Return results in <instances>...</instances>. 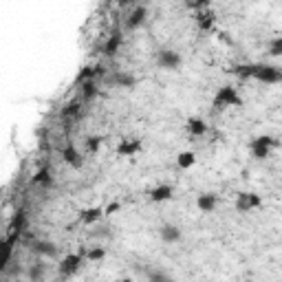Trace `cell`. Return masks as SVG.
I'll use <instances>...</instances> for the list:
<instances>
[{"instance_id":"obj_1","label":"cell","mask_w":282,"mask_h":282,"mask_svg":"<svg viewBox=\"0 0 282 282\" xmlns=\"http://www.w3.org/2000/svg\"><path fill=\"white\" fill-rule=\"evenodd\" d=\"M256 80L265 82V84H278L282 80V73L278 66H267V64H253V75Z\"/></svg>"},{"instance_id":"obj_2","label":"cell","mask_w":282,"mask_h":282,"mask_svg":"<svg viewBox=\"0 0 282 282\" xmlns=\"http://www.w3.org/2000/svg\"><path fill=\"white\" fill-rule=\"evenodd\" d=\"M276 144H278V141L273 137H269V134H260V137H256L251 141V154H253V159H267L269 152H271V148Z\"/></svg>"},{"instance_id":"obj_3","label":"cell","mask_w":282,"mask_h":282,"mask_svg":"<svg viewBox=\"0 0 282 282\" xmlns=\"http://www.w3.org/2000/svg\"><path fill=\"white\" fill-rule=\"evenodd\" d=\"M240 104V97L236 93V88L232 86H223L218 88V93L214 95V108H227V106H238Z\"/></svg>"},{"instance_id":"obj_4","label":"cell","mask_w":282,"mask_h":282,"mask_svg":"<svg viewBox=\"0 0 282 282\" xmlns=\"http://www.w3.org/2000/svg\"><path fill=\"white\" fill-rule=\"evenodd\" d=\"M80 267H82V256H80V253H68L66 258H64L62 263L58 265L60 276H62V278L75 276V273L80 271Z\"/></svg>"},{"instance_id":"obj_5","label":"cell","mask_w":282,"mask_h":282,"mask_svg":"<svg viewBox=\"0 0 282 282\" xmlns=\"http://www.w3.org/2000/svg\"><path fill=\"white\" fill-rule=\"evenodd\" d=\"M181 53L172 51V49H163V51L157 53V64L161 68H179L181 66Z\"/></svg>"},{"instance_id":"obj_6","label":"cell","mask_w":282,"mask_h":282,"mask_svg":"<svg viewBox=\"0 0 282 282\" xmlns=\"http://www.w3.org/2000/svg\"><path fill=\"white\" fill-rule=\"evenodd\" d=\"M263 205V199H260L258 194H247V192H243V194H238V199H236V212H240V214H245V212L249 210H256V207Z\"/></svg>"},{"instance_id":"obj_7","label":"cell","mask_w":282,"mask_h":282,"mask_svg":"<svg viewBox=\"0 0 282 282\" xmlns=\"http://www.w3.org/2000/svg\"><path fill=\"white\" fill-rule=\"evenodd\" d=\"M20 232H11V238L9 240H0V271L7 267V263H9L11 258V251H14V243L18 240Z\"/></svg>"},{"instance_id":"obj_8","label":"cell","mask_w":282,"mask_h":282,"mask_svg":"<svg viewBox=\"0 0 282 282\" xmlns=\"http://www.w3.org/2000/svg\"><path fill=\"white\" fill-rule=\"evenodd\" d=\"M146 18H148V9H146V7H137V9L128 16V20H126V29H130V31L139 29V27L146 22Z\"/></svg>"},{"instance_id":"obj_9","label":"cell","mask_w":282,"mask_h":282,"mask_svg":"<svg viewBox=\"0 0 282 282\" xmlns=\"http://www.w3.org/2000/svg\"><path fill=\"white\" fill-rule=\"evenodd\" d=\"M172 194H174L172 185H167V183H161V185H157V187H152V190H150V201L163 203V201H167V199H172Z\"/></svg>"},{"instance_id":"obj_10","label":"cell","mask_w":282,"mask_h":282,"mask_svg":"<svg viewBox=\"0 0 282 282\" xmlns=\"http://www.w3.org/2000/svg\"><path fill=\"white\" fill-rule=\"evenodd\" d=\"M159 236H161L163 243L172 245V243H179V240H181V230H179L177 225H163L161 230H159Z\"/></svg>"},{"instance_id":"obj_11","label":"cell","mask_w":282,"mask_h":282,"mask_svg":"<svg viewBox=\"0 0 282 282\" xmlns=\"http://www.w3.org/2000/svg\"><path fill=\"white\" fill-rule=\"evenodd\" d=\"M139 150H141V141H139V139H126V141H121V144L117 146V152L124 154V157H133Z\"/></svg>"},{"instance_id":"obj_12","label":"cell","mask_w":282,"mask_h":282,"mask_svg":"<svg viewBox=\"0 0 282 282\" xmlns=\"http://www.w3.org/2000/svg\"><path fill=\"white\" fill-rule=\"evenodd\" d=\"M185 128H187V133H190L192 137H201V134L207 133V124L201 119V117H192V119H187Z\"/></svg>"},{"instance_id":"obj_13","label":"cell","mask_w":282,"mask_h":282,"mask_svg":"<svg viewBox=\"0 0 282 282\" xmlns=\"http://www.w3.org/2000/svg\"><path fill=\"white\" fill-rule=\"evenodd\" d=\"M62 159H64V163H68V166H73V167H82V154L77 152L73 146H64V150H62Z\"/></svg>"},{"instance_id":"obj_14","label":"cell","mask_w":282,"mask_h":282,"mask_svg":"<svg viewBox=\"0 0 282 282\" xmlns=\"http://www.w3.org/2000/svg\"><path fill=\"white\" fill-rule=\"evenodd\" d=\"M196 207L201 212H212L216 207V196L212 194V192H205V194H201L199 199H196Z\"/></svg>"},{"instance_id":"obj_15","label":"cell","mask_w":282,"mask_h":282,"mask_svg":"<svg viewBox=\"0 0 282 282\" xmlns=\"http://www.w3.org/2000/svg\"><path fill=\"white\" fill-rule=\"evenodd\" d=\"M110 82H113V84H117V86H126V88H133L134 84H137V80H134L130 73H121V71L113 73Z\"/></svg>"},{"instance_id":"obj_16","label":"cell","mask_w":282,"mask_h":282,"mask_svg":"<svg viewBox=\"0 0 282 282\" xmlns=\"http://www.w3.org/2000/svg\"><path fill=\"white\" fill-rule=\"evenodd\" d=\"M214 22H216L214 11H203V14H199V18H196V24H199L201 31H210L212 27H214Z\"/></svg>"},{"instance_id":"obj_17","label":"cell","mask_w":282,"mask_h":282,"mask_svg":"<svg viewBox=\"0 0 282 282\" xmlns=\"http://www.w3.org/2000/svg\"><path fill=\"white\" fill-rule=\"evenodd\" d=\"M194 161H196V157H194V152H192V150L179 152V157H177V167H181V170H187V167L194 166Z\"/></svg>"},{"instance_id":"obj_18","label":"cell","mask_w":282,"mask_h":282,"mask_svg":"<svg viewBox=\"0 0 282 282\" xmlns=\"http://www.w3.org/2000/svg\"><path fill=\"white\" fill-rule=\"evenodd\" d=\"M101 214H104V210H100V207H91V210L82 212L80 218H82V223H84V225H91V223H95V220H100Z\"/></svg>"},{"instance_id":"obj_19","label":"cell","mask_w":282,"mask_h":282,"mask_svg":"<svg viewBox=\"0 0 282 282\" xmlns=\"http://www.w3.org/2000/svg\"><path fill=\"white\" fill-rule=\"evenodd\" d=\"M97 95V86H95V82H82V100L84 101H91L93 97Z\"/></svg>"},{"instance_id":"obj_20","label":"cell","mask_w":282,"mask_h":282,"mask_svg":"<svg viewBox=\"0 0 282 282\" xmlns=\"http://www.w3.org/2000/svg\"><path fill=\"white\" fill-rule=\"evenodd\" d=\"M33 251L35 253H42V256H53V253H55V245L42 243V240H35V243H33Z\"/></svg>"},{"instance_id":"obj_21","label":"cell","mask_w":282,"mask_h":282,"mask_svg":"<svg viewBox=\"0 0 282 282\" xmlns=\"http://www.w3.org/2000/svg\"><path fill=\"white\" fill-rule=\"evenodd\" d=\"M119 44H121V35L119 33L110 35V40L106 42V47H104V53H106V55H113V53L119 49Z\"/></svg>"},{"instance_id":"obj_22","label":"cell","mask_w":282,"mask_h":282,"mask_svg":"<svg viewBox=\"0 0 282 282\" xmlns=\"http://www.w3.org/2000/svg\"><path fill=\"white\" fill-rule=\"evenodd\" d=\"M86 258L93 260V263H100V260H104V258H106V247L88 249V251H86Z\"/></svg>"},{"instance_id":"obj_23","label":"cell","mask_w":282,"mask_h":282,"mask_svg":"<svg viewBox=\"0 0 282 282\" xmlns=\"http://www.w3.org/2000/svg\"><path fill=\"white\" fill-rule=\"evenodd\" d=\"M33 183H38V185H51V174H49L47 167H42L38 174L33 177Z\"/></svg>"},{"instance_id":"obj_24","label":"cell","mask_w":282,"mask_h":282,"mask_svg":"<svg viewBox=\"0 0 282 282\" xmlns=\"http://www.w3.org/2000/svg\"><path fill=\"white\" fill-rule=\"evenodd\" d=\"M234 73L240 77H251L253 75V64H240V66H234Z\"/></svg>"},{"instance_id":"obj_25","label":"cell","mask_w":282,"mask_h":282,"mask_svg":"<svg viewBox=\"0 0 282 282\" xmlns=\"http://www.w3.org/2000/svg\"><path fill=\"white\" fill-rule=\"evenodd\" d=\"M22 225H24V214L18 212L14 216V220H11V232H22Z\"/></svg>"},{"instance_id":"obj_26","label":"cell","mask_w":282,"mask_h":282,"mask_svg":"<svg viewBox=\"0 0 282 282\" xmlns=\"http://www.w3.org/2000/svg\"><path fill=\"white\" fill-rule=\"evenodd\" d=\"M100 146H101V139H100V137H88V139H86L88 152H97V150H100Z\"/></svg>"},{"instance_id":"obj_27","label":"cell","mask_w":282,"mask_h":282,"mask_svg":"<svg viewBox=\"0 0 282 282\" xmlns=\"http://www.w3.org/2000/svg\"><path fill=\"white\" fill-rule=\"evenodd\" d=\"M269 51H271V55H273V58L282 55V40H280V38L271 40V47H269Z\"/></svg>"},{"instance_id":"obj_28","label":"cell","mask_w":282,"mask_h":282,"mask_svg":"<svg viewBox=\"0 0 282 282\" xmlns=\"http://www.w3.org/2000/svg\"><path fill=\"white\" fill-rule=\"evenodd\" d=\"M77 110H80V104H77V101H73V104H68L66 108L62 110V117H64V119H66V117H73Z\"/></svg>"},{"instance_id":"obj_29","label":"cell","mask_w":282,"mask_h":282,"mask_svg":"<svg viewBox=\"0 0 282 282\" xmlns=\"http://www.w3.org/2000/svg\"><path fill=\"white\" fill-rule=\"evenodd\" d=\"M210 0H187V5L194 7V9H199V7H205Z\"/></svg>"},{"instance_id":"obj_30","label":"cell","mask_w":282,"mask_h":282,"mask_svg":"<svg viewBox=\"0 0 282 282\" xmlns=\"http://www.w3.org/2000/svg\"><path fill=\"white\" fill-rule=\"evenodd\" d=\"M148 278H150V280H167V276H166V273H161V271H152V273H148Z\"/></svg>"},{"instance_id":"obj_31","label":"cell","mask_w":282,"mask_h":282,"mask_svg":"<svg viewBox=\"0 0 282 282\" xmlns=\"http://www.w3.org/2000/svg\"><path fill=\"white\" fill-rule=\"evenodd\" d=\"M117 207H119V205H117V203H113V205H110V207H106V214H113V212H115Z\"/></svg>"}]
</instances>
